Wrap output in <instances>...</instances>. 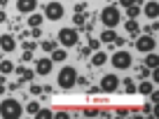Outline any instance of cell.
I'll return each instance as SVG.
<instances>
[{"mask_svg":"<svg viewBox=\"0 0 159 119\" xmlns=\"http://www.w3.org/2000/svg\"><path fill=\"white\" fill-rule=\"evenodd\" d=\"M38 110H40V103H35V100H33V103H28V105L24 108V112H28L30 117H35V112H38Z\"/></svg>","mask_w":159,"mask_h":119,"instance_id":"cell-26","label":"cell"},{"mask_svg":"<svg viewBox=\"0 0 159 119\" xmlns=\"http://www.w3.org/2000/svg\"><path fill=\"white\" fill-rule=\"evenodd\" d=\"M35 117H38V119H52V117H54V112H52V110H42V108H40L38 112H35Z\"/></svg>","mask_w":159,"mask_h":119,"instance_id":"cell-27","label":"cell"},{"mask_svg":"<svg viewBox=\"0 0 159 119\" xmlns=\"http://www.w3.org/2000/svg\"><path fill=\"white\" fill-rule=\"evenodd\" d=\"M52 65H54V61L52 59H38L35 61V75H49L52 73Z\"/></svg>","mask_w":159,"mask_h":119,"instance_id":"cell-9","label":"cell"},{"mask_svg":"<svg viewBox=\"0 0 159 119\" xmlns=\"http://www.w3.org/2000/svg\"><path fill=\"white\" fill-rule=\"evenodd\" d=\"M105 61H108V54H105V51H94V56H91V65H94V68H101Z\"/></svg>","mask_w":159,"mask_h":119,"instance_id":"cell-14","label":"cell"},{"mask_svg":"<svg viewBox=\"0 0 159 119\" xmlns=\"http://www.w3.org/2000/svg\"><path fill=\"white\" fill-rule=\"evenodd\" d=\"M42 51H47V54H52V51L56 49V47H59V40H45V42H42Z\"/></svg>","mask_w":159,"mask_h":119,"instance_id":"cell-21","label":"cell"},{"mask_svg":"<svg viewBox=\"0 0 159 119\" xmlns=\"http://www.w3.org/2000/svg\"><path fill=\"white\" fill-rule=\"evenodd\" d=\"M152 110H154L152 105H143V114H152Z\"/></svg>","mask_w":159,"mask_h":119,"instance_id":"cell-41","label":"cell"},{"mask_svg":"<svg viewBox=\"0 0 159 119\" xmlns=\"http://www.w3.org/2000/svg\"><path fill=\"white\" fill-rule=\"evenodd\" d=\"M0 73H2V75L14 73V63H12V61H0Z\"/></svg>","mask_w":159,"mask_h":119,"instance_id":"cell-23","label":"cell"},{"mask_svg":"<svg viewBox=\"0 0 159 119\" xmlns=\"http://www.w3.org/2000/svg\"><path fill=\"white\" fill-rule=\"evenodd\" d=\"M56 82H59L61 89H73V86L77 84V70H75L73 65H63V68L59 70Z\"/></svg>","mask_w":159,"mask_h":119,"instance_id":"cell-2","label":"cell"},{"mask_svg":"<svg viewBox=\"0 0 159 119\" xmlns=\"http://www.w3.org/2000/svg\"><path fill=\"white\" fill-rule=\"evenodd\" d=\"M101 21H103L105 28H115V26H119V21H122V14H119V10L115 5H108L101 12Z\"/></svg>","mask_w":159,"mask_h":119,"instance_id":"cell-4","label":"cell"},{"mask_svg":"<svg viewBox=\"0 0 159 119\" xmlns=\"http://www.w3.org/2000/svg\"><path fill=\"white\" fill-rule=\"evenodd\" d=\"M136 49H138L140 54L154 51V49H157V40H154V35H138V37H136Z\"/></svg>","mask_w":159,"mask_h":119,"instance_id":"cell-6","label":"cell"},{"mask_svg":"<svg viewBox=\"0 0 159 119\" xmlns=\"http://www.w3.org/2000/svg\"><path fill=\"white\" fill-rule=\"evenodd\" d=\"M101 91H105V94H115V91L119 89V77L115 73H108V75H103V79H101V86H98Z\"/></svg>","mask_w":159,"mask_h":119,"instance_id":"cell-7","label":"cell"},{"mask_svg":"<svg viewBox=\"0 0 159 119\" xmlns=\"http://www.w3.org/2000/svg\"><path fill=\"white\" fill-rule=\"evenodd\" d=\"M16 75H19L21 79H26V82H30V79H33V70H28L26 65H19V68H16Z\"/></svg>","mask_w":159,"mask_h":119,"instance_id":"cell-19","label":"cell"},{"mask_svg":"<svg viewBox=\"0 0 159 119\" xmlns=\"http://www.w3.org/2000/svg\"><path fill=\"white\" fill-rule=\"evenodd\" d=\"M24 114V105L16 98H5L0 103V117L2 119H19Z\"/></svg>","mask_w":159,"mask_h":119,"instance_id":"cell-1","label":"cell"},{"mask_svg":"<svg viewBox=\"0 0 159 119\" xmlns=\"http://www.w3.org/2000/svg\"><path fill=\"white\" fill-rule=\"evenodd\" d=\"M30 94H33V96H40V94H42V86H40V84H30Z\"/></svg>","mask_w":159,"mask_h":119,"instance_id":"cell-30","label":"cell"},{"mask_svg":"<svg viewBox=\"0 0 159 119\" xmlns=\"http://www.w3.org/2000/svg\"><path fill=\"white\" fill-rule=\"evenodd\" d=\"M112 45H117V47H124V45H126V37H122V35H117V37L112 40Z\"/></svg>","mask_w":159,"mask_h":119,"instance_id":"cell-31","label":"cell"},{"mask_svg":"<svg viewBox=\"0 0 159 119\" xmlns=\"http://www.w3.org/2000/svg\"><path fill=\"white\" fill-rule=\"evenodd\" d=\"M152 89H154V82H148V79H143V82H140V86H136V91H138V94H143V96H148Z\"/></svg>","mask_w":159,"mask_h":119,"instance_id":"cell-16","label":"cell"},{"mask_svg":"<svg viewBox=\"0 0 159 119\" xmlns=\"http://www.w3.org/2000/svg\"><path fill=\"white\" fill-rule=\"evenodd\" d=\"M82 114H84V117H96V114H98V110H96V108H87Z\"/></svg>","mask_w":159,"mask_h":119,"instance_id":"cell-33","label":"cell"},{"mask_svg":"<svg viewBox=\"0 0 159 119\" xmlns=\"http://www.w3.org/2000/svg\"><path fill=\"white\" fill-rule=\"evenodd\" d=\"M73 24H75V28H84V24H87V16H84V12H75V16H73Z\"/></svg>","mask_w":159,"mask_h":119,"instance_id":"cell-20","label":"cell"},{"mask_svg":"<svg viewBox=\"0 0 159 119\" xmlns=\"http://www.w3.org/2000/svg\"><path fill=\"white\" fill-rule=\"evenodd\" d=\"M122 86H124V91H126V94H136V84H134V79H129V77H126L124 82H122Z\"/></svg>","mask_w":159,"mask_h":119,"instance_id":"cell-25","label":"cell"},{"mask_svg":"<svg viewBox=\"0 0 159 119\" xmlns=\"http://www.w3.org/2000/svg\"><path fill=\"white\" fill-rule=\"evenodd\" d=\"M5 89H7V86H5V82H0V96L5 94Z\"/></svg>","mask_w":159,"mask_h":119,"instance_id":"cell-43","label":"cell"},{"mask_svg":"<svg viewBox=\"0 0 159 119\" xmlns=\"http://www.w3.org/2000/svg\"><path fill=\"white\" fill-rule=\"evenodd\" d=\"M115 37H117V33H115L112 28H105L103 33H101V42H105V45H112Z\"/></svg>","mask_w":159,"mask_h":119,"instance_id":"cell-15","label":"cell"},{"mask_svg":"<svg viewBox=\"0 0 159 119\" xmlns=\"http://www.w3.org/2000/svg\"><path fill=\"white\" fill-rule=\"evenodd\" d=\"M66 56H68V51H66V49H59V47H56V49L52 51L49 59L54 61V63H61V61H66Z\"/></svg>","mask_w":159,"mask_h":119,"instance_id":"cell-17","label":"cell"},{"mask_svg":"<svg viewBox=\"0 0 159 119\" xmlns=\"http://www.w3.org/2000/svg\"><path fill=\"white\" fill-rule=\"evenodd\" d=\"M68 117H70L68 112H56V114H54V117H52V119H68Z\"/></svg>","mask_w":159,"mask_h":119,"instance_id":"cell-39","label":"cell"},{"mask_svg":"<svg viewBox=\"0 0 159 119\" xmlns=\"http://www.w3.org/2000/svg\"><path fill=\"white\" fill-rule=\"evenodd\" d=\"M7 19V14H5V12H2V10H0V24H2V21H5Z\"/></svg>","mask_w":159,"mask_h":119,"instance_id":"cell-44","label":"cell"},{"mask_svg":"<svg viewBox=\"0 0 159 119\" xmlns=\"http://www.w3.org/2000/svg\"><path fill=\"white\" fill-rule=\"evenodd\" d=\"M122 7H129V5H143V0H119Z\"/></svg>","mask_w":159,"mask_h":119,"instance_id":"cell-29","label":"cell"},{"mask_svg":"<svg viewBox=\"0 0 159 119\" xmlns=\"http://www.w3.org/2000/svg\"><path fill=\"white\" fill-rule=\"evenodd\" d=\"M30 59H33V54H30V51H24V54H21V61H24V63H28Z\"/></svg>","mask_w":159,"mask_h":119,"instance_id":"cell-37","label":"cell"},{"mask_svg":"<svg viewBox=\"0 0 159 119\" xmlns=\"http://www.w3.org/2000/svg\"><path fill=\"white\" fill-rule=\"evenodd\" d=\"M42 21H45V16H40V14H35V12H30V16H28V26H30V28L40 26Z\"/></svg>","mask_w":159,"mask_h":119,"instance_id":"cell-22","label":"cell"},{"mask_svg":"<svg viewBox=\"0 0 159 119\" xmlns=\"http://www.w3.org/2000/svg\"><path fill=\"white\" fill-rule=\"evenodd\" d=\"M140 12H143L148 19H157L159 16V5H157V0H150V2H145V5H140Z\"/></svg>","mask_w":159,"mask_h":119,"instance_id":"cell-10","label":"cell"},{"mask_svg":"<svg viewBox=\"0 0 159 119\" xmlns=\"http://www.w3.org/2000/svg\"><path fill=\"white\" fill-rule=\"evenodd\" d=\"M7 89H10V91H16V89H19V82H10V84H7Z\"/></svg>","mask_w":159,"mask_h":119,"instance_id":"cell-40","label":"cell"},{"mask_svg":"<svg viewBox=\"0 0 159 119\" xmlns=\"http://www.w3.org/2000/svg\"><path fill=\"white\" fill-rule=\"evenodd\" d=\"M33 49H35V42L26 40V42H24V51H33Z\"/></svg>","mask_w":159,"mask_h":119,"instance_id":"cell-34","label":"cell"},{"mask_svg":"<svg viewBox=\"0 0 159 119\" xmlns=\"http://www.w3.org/2000/svg\"><path fill=\"white\" fill-rule=\"evenodd\" d=\"M98 45H101V40H96V37H89V49H98Z\"/></svg>","mask_w":159,"mask_h":119,"instance_id":"cell-32","label":"cell"},{"mask_svg":"<svg viewBox=\"0 0 159 119\" xmlns=\"http://www.w3.org/2000/svg\"><path fill=\"white\" fill-rule=\"evenodd\" d=\"M110 61H112V65H115L117 70H129L131 65H134V59H131L129 51H115Z\"/></svg>","mask_w":159,"mask_h":119,"instance_id":"cell-5","label":"cell"},{"mask_svg":"<svg viewBox=\"0 0 159 119\" xmlns=\"http://www.w3.org/2000/svg\"><path fill=\"white\" fill-rule=\"evenodd\" d=\"M77 42H80V30L77 28L66 26V28L59 30V45H63V47H77Z\"/></svg>","mask_w":159,"mask_h":119,"instance_id":"cell-3","label":"cell"},{"mask_svg":"<svg viewBox=\"0 0 159 119\" xmlns=\"http://www.w3.org/2000/svg\"><path fill=\"white\" fill-rule=\"evenodd\" d=\"M0 49L5 51V54L14 51V49H16V40L12 37V35H0Z\"/></svg>","mask_w":159,"mask_h":119,"instance_id":"cell-11","label":"cell"},{"mask_svg":"<svg viewBox=\"0 0 159 119\" xmlns=\"http://www.w3.org/2000/svg\"><path fill=\"white\" fill-rule=\"evenodd\" d=\"M159 65V56L152 54V51H148V56H145V68H157Z\"/></svg>","mask_w":159,"mask_h":119,"instance_id":"cell-18","label":"cell"},{"mask_svg":"<svg viewBox=\"0 0 159 119\" xmlns=\"http://www.w3.org/2000/svg\"><path fill=\"white\" fill-rule=\"evenodd\" d=\"M138 77L148 79V77H150V68H145V65H138Z\"/></svg>","mask_w":159,"mask_h":119,"instance_id":"cell-28","label":"cell"},{"mask_svg":"<svg viewBox=\"0 0 159 119\" xmlns=\"http://www.w3.org/2000/svg\"><path fill=\"white\" fill-rule=\"evenodd\" d=\"M124 26H126V33H129L131 37H138V35H140V26H138V21H136V19H129Z\"/></svg>","mask_w":159,"mask_h":119,"instance_id":"cell-13","label":"cell"},{"mask_svg":"<svg viewBox=\"0 0 159 119\" xmlns=\"http://www.w3.org/2000/svg\"><path fill=\"white\" fill-rule=\"evenodd\" d=\"M63 14H66V10H63L61 2H47L45 5V19L59 21V19H63Z\"/></svg>","mask_w":159,"mask_h":119,"instance_id":"cell-8","label":"cell"},{"mask_svg":"<svg viewBox=\"0 0 159 119\" xmlns=\"http://www.w3.org/2000/svg\"><path fill=\"white\" fill-rule=\"evenodd\" d=\"M117 117H129V110L126 108H117Z\"/></svg>","mask_w":159,"mask_h":119,"instance_id":"cell-36","label":"cell"},{"mask_svg":"<svg viewBox=\"0 0 159 119\" xmlns=\"http://www.w3.org/2000/svg\"><path fill=\"white\" fill-rule=\"evenodd\" d=\"M84 10H87V2H80V5L75 7V12H84Z\"/></svg>","mask_w":159,"mask_h":119,"instance_id":"cell-42","label":"cell"},{"mask_svg":"<svg viewBox=\"0 0 159 119\" xmlns=\"http://www.w3.org/2000/svg\"><path fill=\"white\" fill-rule=\"evenodd\" d=\"M30 35H33V40H35V37H40V35H42V30H40V26H35V28L30 30Z\"/></svg>","mask_w":159,"mask_h":119,"instance_id":"cell-38","label":"cell"},{"mask_svg":"<svg viewBox=\"0 0 159 119\" xmlns=\"http://www.w3.org/2000/svg\"><path fill=\"white\" fill-rule=\"evenodd\" d=\"M126 16H129V19L140 16V5H129V7H126Z\"/></svg>","mask_w":159,"mask_h":119,"instance_id":"cell-24","label":"cell"},{"mask_svg":"<svg viewBox=\"0 0 159 119\" xmlns=\"http://www.w3.org/2000/svg\"><path fill=\"white\" fill-rule=\"evenodd\" d=\"M148 96L152 98V103H159V91H157V89H152V91H150Z\"/></svg>","mask_w":159,"mask_h":119,"instance_id":"cell-35","label":"cell"},{"mask_svg":"<svg viewBox=\"0 0 159 119\" xmlns=\"http://www.w3.org/2000/svg\"><path fill=\"white\" fill-rule=\"evenodd\" d=\"M35 7H38V0H16V10L21 14H30L35 12Z\"/></svg>","mask_w":159,"mask_h":119,"instance_id":"cell-12","label":"cell"}]
</instances>
